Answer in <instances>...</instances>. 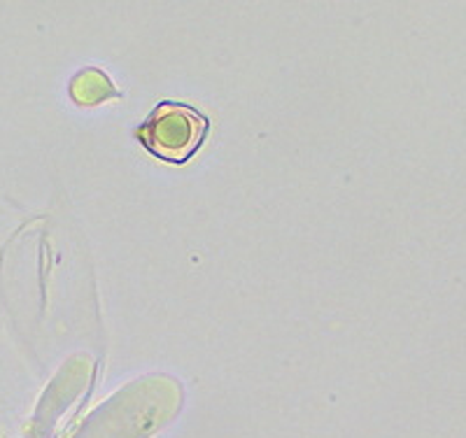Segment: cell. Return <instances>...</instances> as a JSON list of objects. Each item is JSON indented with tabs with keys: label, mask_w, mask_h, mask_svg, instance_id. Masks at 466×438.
Returning a JSON list of instances; mask_svg holds the SVG:
<instances>
[{
	"label": "cell",
	"mask_w": 466,
	"mask_h": 438,
	"mask_svg": "<svg viewBox=\"0 0 466 438\" xmlns=\"http://www.w3.org/2000/svg\"><path fill=\"white\" fill-rule=\"evenodd\" d=\"M208 128L210 122L194 107L185 103H161L140 127L138 138L154 157L170 164H185L191 154L198 152Z\"/></svg>",
	"instance_id": "6da1fadb"
}]
</instances>
